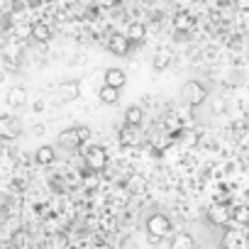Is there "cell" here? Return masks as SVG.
<instances>
[{
  "label": "cell",
  "instance_id": "cell-12",
  "mask_svg": "<svg viewBox=\"0 0 249 249\" xmlns=\"http://www.w3.org/2000/svg\"><path fill=\"white\" fill-rule=\"evenodd\" d=\"M169 249H196V239L188 232H176V234H171Z\"/></svg>",
  "mask_w": 249,
  "mask_h": 249
},
{
  "label": "cell",
  "instance_id": "cell-20",
  "mask_svg": "<svg viewBox=\"0 0 249 249\" xmlns=\"http://www.w3.org/2000/svg\"><path fill=\"white\" fill-rule=\"evenodd\" d=\"M30 35H32L37 42H42V44L52 39V30H49L44 22H37V25H32V27H30Z\"/></svg>",
  "mask_w": 249,
  "mask_h": 249
},
{
  "label": "cell",
  "instance_id": "cell-14",
  "mask_svg": "<svg viewBox=\"0 0 249 249\" xmlns=\"http://www.w3.org/2000/svg\"><path fill=\"white\" fill-rule=\"evenodd\" d=\"M171 61H174L171 49H169V47H161V49L157 52V56H154V71H166V69L171 66Z\"/></svg>",
  "mask_w": 249,
  "mask_h": 249
},
{
  "label": "cell",
  "instance_id": "cell-6",
  "mask_svg": "<svg viewBox=\"0 0 249 249\" xmlns=\"http://www.w3.org/2000/svg\"><path fill=\"white\" fill-rule=\"evenodd\" d=\"M247 247H249V239L242 230H225L220 249H247Z\"/></svg>",
  "mask_w": 249,
  "mask_h": 249
},
{
  "label": "cell",
  "instance_id": "cell-3",
  "mask_svg": "<svg viewBox=\"0 0 249 249\" xmlns=\"http://www.w3.org/2000/svg\"><path fill=\"white\" fill-rule=\"evenodd\" d=\"M147 232L149 234H159V237H171L174 234V222L164 213H152L147 217Z\"/></svg>",
  "mask_w": 249,
  "mask_h": 249
},
{
  "label": "cell",
  "instance_id": "cell-5",
  "mask_svg": "<svg viewBox=\"0 0 249 249\" xmlns=\"http://www.w3.org/2000/svg\"><path fill=\"white\" fill-rule=\"evenodd\" d=\"M78 93H81V83H78V81H64V83H59V88H56V93H54V100H56L59 105H66V103L76 100Z\"/></svg>",
  "mask_w": 249,
  "mask_h": 249
},
{
  "label": "cell",
  "instance_id": "cell-10",
  "mask_svg": "<svg viewBox=\"0 0 249 249\" xmlns=\"http://www.w3.org/2000/svg\"><path fill=\"white\" fill-rule=\"evenodd\" d=\"M230 217H232V210H227V208L220 205V203H215V205L208 210V220H210L213 225H227Z\"/></svg>",
  "mask_w": 249,
  "mask_h": 249
},
{
  "label": "cell",
  "instance_id": "cell-25",
  "mask_svg": "<svg viewBox=\"0 0 249 249\" xmlns=\"http://www.w3.org/2000/svg\"><path fill=\"white\" fill-rule=\"evenodd\" d=\"M237 5H239L242 10H247V8H249V0H237Z\"/></svg>",
  "mask_w": 249,
  "mask_h": 249
},
{
  "label": "cell",
  "instance_id": "cell-23",
  "mask_svg": "<svg viewBox=\"0 0 249 249\" xmlns=\"http://www.w3.org/2000/svg\"><path fill=\"white\" fill-rule=\"evenodd\" d=\"M232 217H234V222H239V225H249V205H237V208L232 210Z\"/></svg>",
  "mask_w": 249,
  "mask_h": 249
},
{
  "label": "cell",
  "instance_id": "cell-19",
  "mask_svg": "<svg viewBox=\"0 0 249 249\" xmlns=\"http://www.w3.org/2000/svg\"><path fill=\"white\" fill-rule=\"evenodd\" d=\"M127 37H130L132 44H140V42H144V37H147V27H144L142 22H132V25L127 27Z\"/></svg>",
  "mask_w": 249,
  "mask_h": 249
},
{
  "label": "cell",
  "instance_id": "cell-16",
  "mask_svg": "<svg viewBox=\"0 0 249 249\" xmlns=\"http://www.w3.org/2000/svg\"><path fill=\"white\" fill-rule=\"evenodd\" d=\"M69 247V237L64 232H52L44 242V249H66Z\"/></svg>",
  "mask_w": 249,
  "mask_h": 249
},
{
  "label": "cell",
  "instance_id": "cell-21",
  "mask_svg": "<svg viewBox=\"0 0 249 249\" xmlns=\"http://www.w3.org/2000/svg\"><path fill=\"white\" fill-rule=\"evenodd\" d=\"M98 98H100L105 105H115V103L120 100V90L112 88V86H103V88L98 90Z\"/></svg>",
  "mask_w": 249,
  "mask_h": 249
},
{
  "label": "cell",
  "instance_id": "cell-7",
  "mask_svg": "<svg viewBox=\"0 0 249 249\" xmlns=\"http://www.w3.org/2000/svg\"><path fill=\"white\" fill-rule=\"evenodd\" d=\"M22 132V122L13 115H3L0 117V135H3V140H15L20 137Z\"/></svg>",
  "mask_w": 249,
  "mask_h": 249
},
{
  "label": "cell",
  "instance_id": "cell-2",
  "mask_svg": "<svg viewBox=\"0 0 249 249\" xmlns=\"http://www.w3.org/2000/svg\"><path fill=\"white\" fill-rule=\"evenodd\" d=\"M181 98H183V103H188V105H200V103H205V98H208V88L200 83V81H186L183 86H181Z\"/></svg>",
  "mask_w": 249,
  "mask_h": 249
},
{
  "label": "cell",
  "instance_id": "cell-15",
  "mask_svg": "<svg viewBox=\"0 0 249 249\" xmlns=\"http://www.w3.org/2000/svg\"><path fill=\"white\" fill-rule=\"evenodd\" d=\"M35 159H37V164H42V166L54 164V159H56V149H54L52 144H42V147L35 152Z\"/></svg>",
  "mask_w": 249,
  "mask_h": 249
},
{
  "label": "cell",
  "instance_id": "cell-4",
  "mask_svg": "<svg viewBox=\"0 0 249 249\" xmlns=\"http://www.w3.org/2000/svg\"><path fill=\"white\" fill-rule=\"evenodd\" d=\"M83 159H86V166L90 171H103L107 166V152L103 147H88V152H83Z\"/></svg>",
  "mask_w": 249,
  "mask_h": 249
},
{
  "label": "cell",
  "instance_id": "cell-13",
  "mask_svg": "<svg viewBox=\"0 0 249 249\" xmlns=\"http://www.w3.org/2000/svg\"><path fill=\"white\" fill-rule=\"evenodd\" d=\"M124 83H127V73H124L122 69H107L105 71V86H112V88L122 90Z\"/></svg>",
  "mask_w": 249,
  "mask_h": 249
},
{
  "label": "cell",
  "instance_id": "cell-26",
  "mask_svg": "<svg viewBox=\"0 0 249 249\" xmlns=\"http://www.w3.org/2000/svg\"><path fill=\"white\" fill-rule=\"evenodd\" d=\"M103 3H105V5H112V3H115V0H103Z\"/></svg>",
  "mask_w": 249,
  "mask_h": 249
},
{
  "label": "cell",
  "instance_id": "cell-9",
  "mask_svg": "<svg viewBox=\"0 0 249 249\" xmlns=\"http://www.w3.org/2000/svg\"><path fill=\"white\" fill-rule=\"evenodd\" d=\"M117 140H120L122 147H137L142 142L140 127H135V124H124V127L120 130V135H117Z\"/></svg>",
  "mask_w": 249,
  "mask_h": 249
},
{
  "label": "cell",
  "instance_id": "cell-18",
  "mask_svg": "<svg viewBox=\"0 0 249 249\" xmlns=\"http://www.w3.org/2000/svg\"><path fill=\"white\" fill-rule=\"evenodd\" d=\"M142 117H144V112H142L140 105H130L127 110H124V124H135V127H140Z\"/></svg>",
  "mask_w": 249,
  "mask_h": 249
},
{
  "label": "cell",
  "instance_id": "cell-17",
  "mask_svg": "<svg viewBox=\"0 0 249 249\" xmlns=\"http://www.w3.org/2000/svg\"><path fill=\"white\" fill-rule=\"evenodd\" d=\"M27 103V90L22 88V86H15V88H10V93H8V105H13V107H20V105H25Z\"/></svg>",
  "mask_w": 249,
  "mask_h": 249
},
{
  "label": "cell",
  "instance_id": "cell-27",
  "mask_svg": "<svg viewBox=\"0 0 249 249\" xmlns=\"http://www.w3.org/2000/svg\"><path fill=\"white\" fill-rule=\"evenodd\" d=\"M30 3H32V5H37V3H42V0H30Z\"/></svg>",
  "mask_w": 249,
  "mask_h": 249
},
{
  "label": "cell",
  "instance_id": "cell-1",
  "mask_svg": "<svg viewBox=\"0 0 249 249\" xmlns=\"http://www.w3.org/2000/svg\"><path fill=\"white\" fill-rule=\"evenodd\" d=\"M90 140V130L86 127V124H78V127H71L66 132L59 135V147H66V149H78L81 144H86Z\"/></svg>",
  "mask_w": 249,
  "mask_h": 249
},
{
  "label": "cell",
  "instance_id": "cell-8",
  "mask_svg": "<svg viewBox=\"0 0 249 249\" xmlns=\"http://www.w3.org/2000/svg\"><path fill=\"white\" fill-rule=\"evenodd\" d=\"M107 49H110V54H115V56H127L130 49H132V42H130L127 35H110Z\"/></svg>",
  "mask_w": 249,
  "mask_h": 249
},
{
  "label": "cell",
  "instance_id": "cell-11",
  "mask_svg": "<svg viewBox=\"0 0 249 249\" xmlns=\"http://www.w3.org/2000/svg\"><path fill=\"white\" fill-rule=\"evenodd\" d=\"M10 244H13V249H32L35 239H32V234L27 230H15L13 237H10Z\"/></svg>",
  "mask_w": 249,
  "mask_h": 249
},
{
  "label": "cell",
  "instance_id": "cell-22",
  "mask_svg": "<svg viewBox=\"0 0 249 249\" xmlns=\"http://www.w3.org/2000/svg\"><path fill=\"white\" fill-rule=\"evenodd\" d=\"M174 25H176V30L178 32H188V30H193V15H188V13H178L176 15V20H174Z\"/></svg>",
  "mask_w": 249,
  "mask_h": 249
},
{
  "label": "cell",
  "instance_id": "cell-24",
  "mask_svg": "<svg viewBox=\"0 0 249 249\" xmlns=\"http://www.w3.org/2000/svg\"><path fill=\"white\" fill-rule=\"evenodd\" d=\"M161 239H164V237H159V234H149V232H147V242H149L152 247H159Z\"/></svg>",
  "mask_w": 249,
  "mask_h": 249
}]
</instances>
